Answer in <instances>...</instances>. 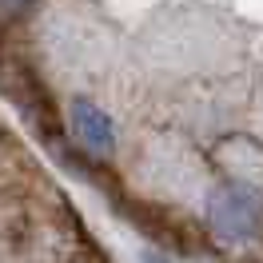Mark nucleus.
Returning <instances> with one entry per match:
<instances>
[{
	"instance_id": "3",
	"label": "nucleus",
	"mask_w": 263,
	"mask_h": 263,
	"mask_svg": "<svg viewBox=\"0 0 263 263\" xmlns=\"http://www.w3.org/2000/svg\"><path fill=\"white\" fill-rule=\"evenodd\" d=\"M24 4H28V0H0V16H16Z\"/></svg>"
},
{
	"instance_id": "2",
	"label": "nucleus",
	"mask_w": 263,
	"mask_h": 263,
	"mask_svg": "<svg viewBox=\"0 0 263 263\" xmlns=\"http://www.w3.org/2000/svg\"><path fill=\"white\" fill-rule=\"evenodd\" d=\"M68 116H72L76 140H80L92 156H112L116 128H112V120H108V112H100L96 104H88V100H72V112Z\"/></svg>"
},
{
	"instance_id": "1",
	"label": "nucleus",
	"mask_w": 263,
	"mask_h": 263,
	"mask_svg": "<svg viewBox=\"0 0 263 263\" xmlns=\"http://www.w3.org/2000/svg\"><path fill=\"white\" fill-rule=\"evenodd\" d=\"M208 219L219 239H251L263 219V196L247 183H223L208 199Z\"/></svg>"
}]
</instances>
